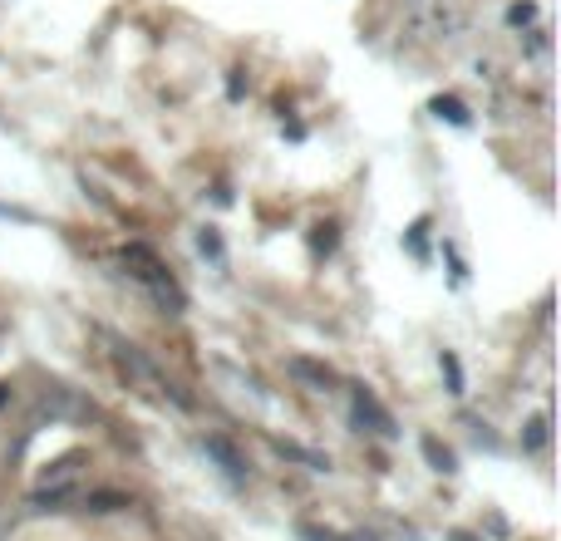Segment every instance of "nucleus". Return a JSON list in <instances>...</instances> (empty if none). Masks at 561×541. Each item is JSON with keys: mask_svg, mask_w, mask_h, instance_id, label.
Listing matches in <instances>:
<instances>
[{"mask_svg": "<svg viewBox=\"0 0 561 541\" xmlns=\"http://www.w3.org/2000/svg\"><path fill=\"white\" fill-rule=\"evenodd\" d=\"M349 414H355V424H360V428H370V434H380V438H394V434H399V428H394V418H389V409H384L370 389H355V409H349Z\"/></svg>", "mask_w": 561, "mask_h": 541, "instance_id": "obj_1", "label": "nucleus"}, {"mask_svg": "<svg viewBox=\"0 0 561 541\" xmlns=\"http://www.w3.org/2000/svg\"><path fill=\"white\" fill-rule=\"evenodd\" d=\"M291 374H296V379H306V384H316V389H330V384H335V370H330V364L306 360V354H296V360H291Z\"/></svg>", "mask_w": 561, "mask_h": 541, "instance_id": "obj_2", "label": "nucleus"}, {"mask_svg": "<svg viewBox=\"0 0 561 541\" xmlns=\"http://www.w3.org/2000/svg\"><path fill=\"white\" fill-rule=\"evenodd\" d=\"M202 448H207V453H212V457H217V463H222V467H227V478H246V467H242V457H236V448H232V443H227V438H207V443H202Z\"/></svg>", "mask_w": 561, "mask_h": 541, "instance_id": "obj_3", "label": "nucleus"}, {"mask_svg": "<svg viewBox=\"0 0 561 541\" xmlns=\"http://www.w3.org/2000/svg\"><path fill=\"white\" fill-rule=\"evenodd\" d=\"M419 448H424V457H429V467H434V473H453V453H448L438 438H424Z\"/></svg>", "mask_w": 561, "mask_h": 541, "instance_id": "obj_4", "label": "nucleus"}, {"mask_svg": "<svg viewBox=\"0 0 561 541\" xmlns=\"http://www.w3.org/2000/svg\"><path fill=\"white\" fill-rule=\"evenodd\" d=\"M118 507H128L124 492H89V512H118Z\"/></svg>", "mask_w": 561, "mask_h": 541, "instance_id": "obj_5", "label": "nucleus"}, {"mask_svg": "<svg viewBox=\"0 0 561 541\" xmlns=\"http://www.w3.org/2000/svg\"><path fill=\"white\" fill-rule=\"evenodd\" d=\"M547 443V418H532L527 424V448H541Z\"/></svg>", "mask_w": 561, "mask_h": 541, "instance_id": "obj_6", "label": "nucleus"}, {"mask_svg": "<svg viewBox=\"0 0 561 541\" xmlns=\"http://www.w3.org/2000/svg\"><path fill=\"white\" fill-rule=\"evenodd\" d=\"M316 246H325L330 251V246H335V227H316Z\"/></svg>", "mask_w": 561, "mask_h": 541, "instance_id": "obj_7", "label": "nucleus"}, {"mask_svg": "<svg viewBox=\"0 0 561 541\" xmlns=\"http://www.w3.org/2000/svg\"><path fill=\"white\" fill-rule=\"evenodd\" d=\"M5 403H11V384H0V409H5Z\"/></svg>", "mask_w": 561, "mask_h": 541, "instance_id": "obj_8", "label": "nucleus"}]
</instances>
